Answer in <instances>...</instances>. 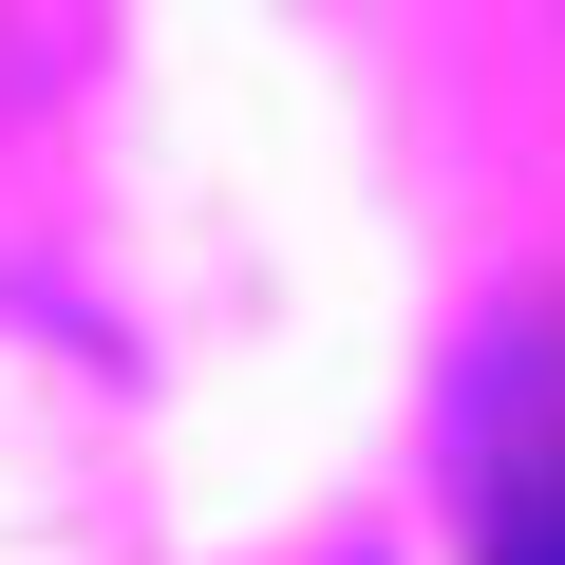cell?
<instances>
[{
  "instance_id": "6da1fadb",
  "label": "cell",
  "mask_w": 565,
  "mask_h": 565,
  "mask_svg": "<svg viewBox=\"0 0 565 565\" xmlns=\"http://www.w3.org/2000/svg\"><path fill=\"white\" fill-rule=\"evenodd\" d=\"M490 565H565V471H546V490H509V527H490Z\"/></svg>"
}]
</instances>
